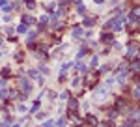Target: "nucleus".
<instances>
[{"label": "nucleus", "mask_w": 140, "mask_h": 127, "mask_svg": "<svg viewBox=\"0 0 140 127\" xmlns=\"http://www.w3.org/2000/svg\"><path fill=\"white\" fill-rule=\"evenodd\" d=\"M37 108H39V101H36V103H34V105H32V112H36V110H37Z\"/></svg>", "instance_id": "18"}, {"label": "nucleus", "mask_w": 140, "mask_h": 127, "mask_svg": "<svg viewBox=\"0 0 140 127\" xmlns=\"http://www.w3.org/2000/svg\"><path fill=\"white\" fill-rule=\"evenodd\" d=\"M0 43H2V39H0Z\"/></svg>", "instance_id": "27"}, {"label": "nucleus", "mask_w": 140, "mask_h": 127, "mask_svg": "<svg viewBox=\"0 0 140 127\" xmlns=\"http://www.w3.org/2000/svg\"><path fill=\"white\" fill-rule=\"evenodd\" d=\"M131 71H135V73H136V71H140V60H138V58L131 64Z\"/></svg>", "instance_id": "5"}, {"label": "nucleus", "mask_w": 140, "mask_h": 127, "mask_svg": "<svg viewBox=\"0 0 140 127\" xmlns=\"http://www.w3.org/2000/svg\"><path fill=\"white\" fill-rule=\"evenodd\" d=\"M108 116H110V118H116V116H118V112H116V110H112V112H108Z\"/></svg>", "instance_id": "22"}, {"label": "nucleus", "mask_w": 140, "mask_h": 127, "mask_svg": "<svg viewBox=\"0 0 140 127\" xmlns=\"http://www.w3.org/2000/svg\"><path fill=\"white\" fill-rule=\"evenodd\" d=\"M95 2H97V4H101V2H103V0H95Z\"/></svg>", "instance_id": "25"}, {"label": "nucleus", "mask_w": 140, "mask_h": 127, "mask_svg": "<svg viewBox=\"0 0 140 127\" xmlns=\"http://www.w3.org/2000/svg\"><path fill=\"white\" fill-rule=\"evenodd\" d=\"M28 75L32 77V78H37V77H39V75H37V71H36V69H30V71H28Z\"/></svg>", "instance_id": "13"}, {"label": "nucleus", "mask_w": 140, "mask_h": 127, "mask_svg": "<svg viewBox=\"0 0 140 127\" xmlns=\"http://www.w3.org/2000/svg\"><path fill=\"white\" fill-rule=\"evenodd\" d=\"M17 32H19V34H22V32H26V25H19Z\"/></svg>", "instance_id": "14"}, {"label": "nucleus", "mask_w": 140, "mask_h": 127, "mask_svg": "<svg viewBox=\"0 0 140 127\" xmlns=\"http://www.w3.org/2000/svg\"><path fill=\"white\" fill-rule=\"evenodd\" d=\"M22 21H24V25H32V22H34V19L28 17V15H24V17H22Z\"/></svg>", "instance_id": "12"}, {"label": "nucleus", "mask_w": 140, "mask_h": 127, "mask_svg": "<svg viewBox=\"0 0 140 127\" xmlns=\"http://www.w3.org/2000/svg\"><path fill=\"white\" fill-rule=\"evenodd\" d=\"M95 93H97V95H93V97L103 99V97H105V93H106V88H105V86H103V88H97V90H95Z\"/></svg>", "instance_id": "4"}, {"label": "nucleus", "mask_w": 140, "mask_h": 127, "mask_svg": "<svg viewBox=\"0 0 140 127\" xmlns=\"http://www.w3.org/2000/svg\"><path fill=\"white\" fill-rule=\"evenodd\" d=\"M93 22H95V19H84V26H93Z\"/></svg>", "instance_id": "11"}, {"label": "nucleus", "mask_w": 140, "mask_h": 127, "mask_svg": "<svg viewBox=\"0 0 140 127\" xmlns=\"http://www.w3.org/2000/svg\"><path fill=\"white\" fill-rule=\"evenodd\" d=\"M13 127H19V125H13Z\"/></svg>", "instance_id": "26"}, {"label": "nucleus", "mask_w": 140, "mask_h": 127, "mask_svg": "<svg viewBox=\"0 0 140 127\" xmlns=\"http://www.w3.org/2000/svg\"><path fill=\"white\" fill-rule=\"evenodd\" d=\"M136 49H138V43H135V41H133V43L129 45V51H127V56H133V54L136 52Z\"/></svg>", "instance_id": "3"}, {"label": "nucleus", "mask_w": 140, "mask_h": 127, "mask_svg": "<svg viewBox=\"0 0 140 127\" xmlns=\"http://www.w3.org/2000/svg\"><path fill=\"white\" fill-rule=\"evenodd\" d=\"M77 11H79V13H84V11H86V7H84V4H82V2L77 4Z\"/></svg>", "instance_id": "10"}, {"label": "nucleus", "mask_w": 140, "mask_h": 127, "mask_svg": "<svg viewBox=\"0 0 140 127\" xmlns=\"http://www.w3.org/2000/svg\"><path fill=\"white\" fill-rule=\"evenodd\" d=\"M101 39H103V43H110L112 41V34H103Z\"/></svg>", "instance_id": "8"}, {"label": "nucleus", "mask_w": 140, "mask_h": 127, "mask_svg": "<svg viewBox=\"0 0 140 127\" xmlns=\"http://www.w3.org/2000/svg\"><path fill=\"white\" fill-rule=\"evenodd\" d=\"M0 97L6 99V97H7V90H2V92H0Z\"/></svg>", "instance_id": "19"}, {"label": "nucleus", "mask_w": 140, "mask_h": 127, "mask_svg": "<svg viewBox=\"0 0 140 127\" xmlns=\"http://www.w3.org/2000/svg\"><path fill=\"white\" fill-rule=\"evenodd\" d=\"M77 67H79L80 71H86V67H84V64H82L80 60H79V62H77Z\"/></svg>", "instance_id": "15"}, {"label": "nucleus", "mask_w": 140, "mask_h": 127, "mask_svg": "<svg viewBox=\"0 0 140 127\" xmlns=\"http://www.w3.org/2000/svg\"><path fill=\"white\" fill-rule=\"evenodd\" d=\"M90 66H92V67H95V66H97V56H93V58H92V62H90Z\"/></svg>", "instance_id": "17"}, {"label": "nucleus", "mask_w": 140, "mask_h": 127, "mask_svg": "<svg viewBox=\"0 0 140 127\" xmlns=\"http://www.w3.org/2000/svg\"><path fill=\"white\" fill-rule=\"evenodd\" d=\"M52 125H54L52 122H47V123H45V127H52Z\"/></svg>", "instance_id": "23"}, {"label": "nucleus", "mask_w": 140, "mask_h": 127, "mask_svg": "<svg viewBox=\"0 0 140 127\" xmlns=\"http://www.w3.org/2000/svg\"><path fill=\"white\" fill-rule=\"evenodd\" d=\"M84 34V32H82V28H79V26H77L75 30H73V37H80Z\"/></svg>", "instance_id": "7"}, {"label": "nucleus", "mask_w": 140, "mask_h": 127, "mask_svg": "<svg viewBox=\"0 0 140 127\" xmlns=\"http://www.w3.org/2000/svg\"><path fill=\"white\" fill-rule=\"evenodd\" d=\"M123 25V19H112L110 22H106V26L105 28H112V30H120Z\"/></svg>", "instance_id": "1"}, {"label": "nucleus", "mask_w": 140, "mask_h": 127, "mask_svg": "<svg viewBox=\"0 0 140 127\" xmlns=\"http://www.w3.org/2000/svg\"><path fill=\"white\" fill-rule=\"evenodd\" d=\"M19 86H21V90L24 92V93L30 92V82L26 81V78H21V81H19Z\"/></svg>", "instance_id": "2"}, {"label": "nucleus", "mask_w": 140, "mask_h": 127, "mask_svg": "<svg viewBox=\"0 0 140 127\" xmlns=\"http://www.w3.org/2000/svg\"><path fill=\"white\" fill-rule=\"evenodd\" d=\"M86 122H88V123H92L93 127H95V125H97V120H95V118H93L92 114H88V116H86Z\"/></svg>", "instance_id": "6"}, {"label": "nucleus", "mask_w": 140, "mask_h": 127, "mask_svg": "<svg viewBox=\"0 0 140 127\" xmlns=\"http://www.w3.org/2000/svg\"><path fill=\"white\" fill-rule=\"evenodd\" d=\"M54 10H56V4H49L47 6V11H54Z\"/></svg>", "instance_id": "16"}, {"label": "nucleus", "mask_w": 140, "mask_h": 127, "mask_svg": "<svg viewBox=\"0 0 140 127\" xmlns=\"http://www.w3.org/2000/svg\"><path fill=\"white\" fill-rule=\"evenodd\" d=\"M77 105H79L77 99H69V108H71V110H77Z\"/></svg>", "instance_id": "9"}, {"label": "nucleus", "mask_w": 140, "mask_h": 127, "mask_svg": "<svg viewBox=\"0 0 140 127\" xmlns=\"http://www.w3.org/2000/svg\"><path fill=\"white\" fill-rule=\"evenodd\" d=\"M2 127H10V122H4V123H2Z\"/></svg>", "instance_id": "24"}, {"label": "nucleus", "mask_w": 140, "mask_h": 127, "mask_svg": "<svg viewBox=\"0 0 140 127\" xmlns=\"http://www.w3.org/2000/svg\"><path fill=\"white\" fill-rule=\"evenodd\" d=\"M64 123H65V118H60V122H58V127H62Z\"/></svg>", "instance_id": "21"}, {"label": "nucleus", "mask_w": 140, "mask_h": 127, "mask_svg": "<svg viewBox=\"0 0 140 127\" xmlns=\"http://www.w3.org/2000/svg\"><path fill=\"white\" fill-rule=\"evenodd\" d=\"M86 52H88V49H82V51L79 52V60H80V58H82V56H84V54H86Z\"/></svg>", "instance_id": "20"}]
</instances>
